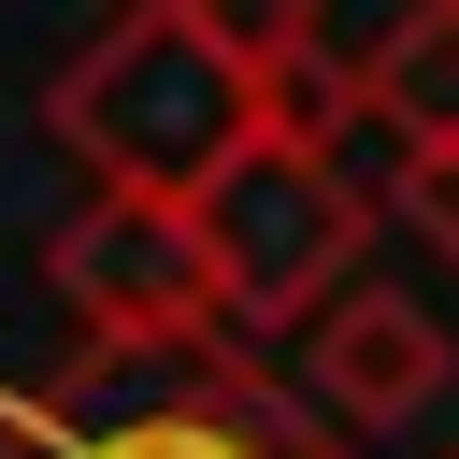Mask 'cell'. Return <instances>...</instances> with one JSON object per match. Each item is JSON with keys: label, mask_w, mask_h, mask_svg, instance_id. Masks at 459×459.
Masks as SVG:
<instances>
[{"label": "cell", "mask_w": 459, "mask_h": 459, "mask_svg": "<svg viewBox=\"0 0 459 459\" xmlns=\"http://www.w3.org/2000/svg\"><path fill=\"white\" fill-rule=\"evenodd\" d=\"M258 129V86L201 43L186 0H129L115 29H86L43 86V143L86 172V186H129V201H186L230 143Z\"/></svg>", "instance_id": "2"}, {"label": "cell", "mask_w": 459, "mask_h": 459, "mask_svg": "<svg viewBox=\"0 0 459 459\" xmlns=\"http://www.w3.org/2000/svg\"><path fill=\"white\" fill-rule=\"evenodd\" d=\"M186 244H201V273H215V330L287 344L330 287H359V258H373V186L344 172V143L244 129V143L186 186Z\"/></svg>", "instance_id": "3"}, {"label": "cell", "mask_w": 459, "mask_h": 459, "mask_svg": "<svg viewBox=\"0 0 459 459\" xmlns=\"http://www.w3.org/2000/svg\"><path fill=\"white\" fill-rule=\"evenodd\" d=\"M287 344H301V402H316L344 445L416 430V416L445 402V373H459L445 316H430V301H402V287H330V301H316Z\"/></svg>", "instance_id": "5"}, {"label": "cell", "mask_w": 459, "mask_h": 459, "mask_svg": "<svg viewBox=\"0 0 459 459\" xmlns=\"http://www.w3.org/2000/svg\"><path fill=\"white\" fill-rule=\"evenodd\" d=\"M186 14H201V43H215L244 86H273L287 57H316V43H330V29H316V0H186Z\"/></svg>", "instance_id": "7"}, {"label": "cell", "mask_w": 459, "mask_h": 459, "mask_svg": "<svg viewBox=\"0 0 459 459\" xmlns=\"http://www.w3.org/2000/svg\"><path fill=\"white\" fill-rule=\"evenodd\" d=\"M43 287H57L72 344H115V359H158V344H201V330H215V273H201V244H186V201L86 186V201L43 230Z\"/></svg>", "instance_id": "4"}, {"label": "cell", "mask_w": 459, "mask_h": 459, "mask_svg": "<svg viewBox=\"0 0 459 459\" xmlns=\"http://www.w3.org/2000/svg\"><path fill=\"white\" fill-rule=\"evenodd\" d=\"M0 459H359V445L316 402H287L230 330H201V344H158V359L72 344L57 373H14Z\"/></svg>", "instance_id": "1"}, {"label": "cell", "mask_w": 459, "mask_h": 459, "mask_svg": "<svg viewBox=\"0 0 459 459\" xmlns=\"http://www.w3.org/2000/svg\"><path fill=\"white\" fill-rule=\"evenodd\" d=\"M387 215H402L416 244H445V258H459V143H416V158L387 172Z\"/></svg>", "instance_id": "8"}, {"label": "cell", "mask_w": 459, "mask_h": 459, "mask_svg": "<svg viewBox=\"0 0 459 459\" xmlns=\"http://www.w3.org/2000/svg\"><path fill=\"white\" fill-rule=\"evenodd\" d=\"M344 86H359V129H387V158L459 143V0H402L344 57Z\"/></svg>", "instance_id": "6"}]
</instances>
